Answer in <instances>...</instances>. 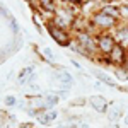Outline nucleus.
Segmentation results:
<instances>
[{"label":"nucleus","mask_w":128,"mask_h":128,"mask_svg":"<svg viewBox=\"0 0 128 128\" xmlns=\"http://www.w3.org/2000/svg\"><path fill=\"white\" fill-rule=\"evenodd\" d=\"M48 32H50V36L56 41L60 46H68V44H72V41H70V34L63 29V28L56 26V24H48Z\"/></svg>","instance_id":"obj_1"},{"label":"nucleus","mask_w":128,"mask_h":128,"mask_svg":"<svg viewBox=\"0 0 128 128\" xmlns=\"http://www.w3.org/2000/svg\"><path fill=\"white\" fill-rule=\"evenodd\" d=\"M123 70H125V68H118V70H116V75H118L120 79H128V70H126V72H123Z\"/></svg>","instance_id":"obj_13"},{"label":"nucleus","mask_w":128,"mask_h":128,"mask_svg":"<svg viewBox=\"0 0 128 128\" xmlns=\"http://www.w3.org/2000/svg\"><path fill=\"white\" fill-rule=\"evenodd\" d=\"M55 77H56V80H60L63 84V87H70L72 82H74V79L70 77V74H67V72H58V74H55Z\"/></svg>","instance_id":"obj_8"},{"label":"nucleus","mask_w":128,"mask_h":128,"mask_svg":"<svg viewBox=\"0 0 128 128\" xmlns=\"http://www.w3.org/2000/svg\"><path fill=\"white\" fill-rule=\"evenodd\" d=\"M5 104H7V106H14V104H16V98H14V96H9V98L5 99Z\"/></svg>","instance_id":"obj_14"},{"label":"nucleus","mask_w":128,"mask_h":128,"mask_svg":"<svg viewBox=\"0 0 128 128\" xmlns=\"http://www.w3.org/2000/svg\"><path fill=\"white\" fill-rule=\"evenodd\" d=\"M125 125H128V114L125 116Z\"/></svg>","instance_id":"obj_18"},{"label":"nucleus","mask_w":128,"mask_h":128,"mask_svg":"<svg viewBox=\"0 0 128 128\" xmlns=\"http://www.w3.org/2000/svg\"><path fill=\"white\" fill-rule=\"evenodd\" d=\"M77 43L80 44V48L84 50V53H92L98 48V43L94 41V38L89 32H82V31L77 34Z\"/></svg>","instance_id":"obj_3"},{"label":"nucleus","mask_w":128,"mask_h":128,"mask_svg":"<svg viewBox=\"0 0 128 128\" xmlns=\"http://www.w3.org/2000/svg\"><path fill=\"white\" fill-rule=\"evenodd\" d=\"M96 43H98L99 51H101V53H104V55H109V53L113 51V48L118 44L116 40H114L111 34H99V38L96 40Z\"/></svg>","instance_id":"obj_2"},{"label":"nucleus","mask_w":128,"mask_h":128,"mask_svg":"<svg viewBox=\"0 0 128 128\" xmlns=\"http://www.w3.org/2000/svg\"><path fill=\"white\" fill-rule=\"evenodd\" d=\"M102 14H106L109 17H113V19H118L121 17V14H120V7H114V5H104L102 9H101Z\"/></svg>","instance_id":"obj_7"},{"label":"nucleus","mask_w":128,"mask_h":128,"mask_svg":"<svg viewBox=\"0 0 128 128\" xmlns=\"http://www.w3.org/2000/svg\"><path fill=\"white\" fill-rule=\"evenodd\" d=\"M90 104H92V108L99 111V113H104L106 109H108V102H106V99L102 98V96H94V98H90Z\"/></svg>","instance_id":"obj_6"},{"label":"nucleus","mask_w":128,"mask_h":128,"mask_svg":"<svg viewBox=\"0 0 128 128\" xmlns=\"http://www.w3.org/2000/svg\"><path fill=\"white\" fill-rule=\"evenodd\" d=\"M114 20L116 19H113V17H109L106 14H102L101 10L92 16V22L98 26V29H111V28L114 26Z\"/></svg>","instance_id":"obj_4"},{"label":"nucleus","mask_w":128,"mask_h":128,"mask_svg":"<svg viewBox=\"0 0 128 128\" xmlns=\"http://www.w3.org/2000/svg\"><path fill=\"white\" fill-rule=\"evenodd\" d=\"M120 14H121V17H123V19L128 20V5H125V4H123V5L120 7Z\"/></svg>","instance_id":"obj_12"},{"label":"nucleus","mask_w":128,"mask_h":128,"mask_svg":"<svg viewBox=\"0 0 128 128\" xmlns=\"http://www.w3.org/2000/svg\"><path fill=\"white\" fill-rule=\"evenodd\" d=\"M94 75H96L99 80H102L106 86H111V87L114 86V84H113V80H111V77H109V75H106L104 72H99V70H96V72H94Z\"/></svg>","instance_id":"obj_10"},{"label":"nucleus","mask_w":128,"mask_h":128,"mask_svg":"<svg viewBox=\"0 0 128 128\" xmlns=\"http://www.w3.org/2000/svg\"><path fill=\"white\" fill-rule=\"evenodd\" d=\"M63 2H67V4H75L77 0H63Z\"/></svg>","instance_id":"obj_16"},{"label":"nucleus","mask_w":128,"mask_h":128,"mask_svg":"<svg viewBox=\"0 0 128 128\" xmlns=\"http://www.w3.org/2000/svg\"><path fill=\"white\" fill-rule=\"evenodd\" d=\"M120 114H121L120 108H113V109L108 113V118H109V120H116V118H120Z\"/></svg>","instance_id":"obj_11"},{"label":"nucleus","mask_w":128,"mask_h":128,"mask_svg":"<svg viewBox=\"0 0 128 128\" xmlns=\"http://www.w3.org/2000/svg\"><path fill=\"white\" fill-rule=\"evenodd\" d=\"M125 68L128 70V56H126V60H125Z\"/></svg>","instance_id":"obj_17"},{"label":"nucleus","mask_w":128,"mask_h":128,"mask_svg":"<svg viewBox=\"0 0 128 128\" xmlns=\"http://www.w3.org/2000/svg\"><path fill=\"white\" fill-rule=\"evenodd\" d=\"M40 7L44 12H55L56 10V2L55 0H40Z\"/></svg>","instance_id":"obj_9"},{"label":"nucleus","mask_w":128,"mask_h":128,"mask_svg":"<svg viewBox=\"0 0 128 128\" xmlns=\"http://www.w3.org/2000/svg\"><path fill=\"white\" fill-rule=\"evenodd\" d=\"M109 60H111V63H125L126 53H125V48H123L120 43L113 48V51L109 53Z\"/></svg>","instance_id":"obj_5"},{"label":"nucleus","mask_w":128,"mask_h":128,"mask_svg":"<svg viewBox=\"0 0 128 128\" xmlns=\"http://www.w3.org/2000/svg\"><path fill=\"white\" fill-rule=\"evenodd\" d=\"M43 53H44L48 58H53V53H51V50H50V48H44V50H43Z\"/></svg>","instance_id":"obj_15"}]
</instances>
